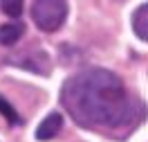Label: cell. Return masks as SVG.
Returning <instances> with one entry per match:
<instances>
[{
  "instance_id": "obj_1",
  "label": "cell",
  "mask_w": 148,
  "mask_h": 142,
  "mask_svg": "<svg viewBox=\"0 0 148 142\" xmlns=\"http://www.w3.org/2000/svg\"><path fill=\"white\" fill-rule=\"evenodd\" d=\"M61 102L74 122L90 131L130 129L144 115L141 104L128 95L121 79L103 68H88L70 77Z\"/></svg>"
},
{
  "instance_id": "obj_2",
  "label": "cell",
  "mask_w": 148,
  "mask_h": 142,
  "mask_svg": "<svg viewBox=\"0 0 148 142\" xmlns=\"http://www.w3.org/2000/svg\"><path fill=\"white\" fill-rule=\"evenodd\" d=\"M67 2L65 0H34L32 2V18L38 29L56 32L65 23Z\"/></svg>"
},
{
  "instance_id": "obj_3",
  "label": "cell",
  "mask_w": 148,
  "mask_h": 142,
  "mask_svg": "<svg viewBox=\"0 0 148 142\" xmlns=\"http://www.w3.org/2000/svg\"><path fill=\"white\" fill-rule=\"evenodd\" d=\"M61 126H63V117H61V113H49L43 122L38 124L36 138H38V140H52V138L58 135Z\"/></svg>"
},
{
  "instance_id": "obj_4",
  "label": "cell",
  "mask_w": 148,
  "mask_h": 142,
  "mask_svg": "<svg viewBox=\"0 0 148 142\" xmlns=\"http://www.w3.org/2000/svg\"><path fill=\"white\" fill-rule=\"evenodd\" d=\"M132 29L141 41L148 43V2L141 5L135 14H132Z\"/></svg>"
},
{
  "instance_id": "obj_5",
  "label": "cell",
  "mask_w": 148,
  "mask_h": 142,
  "mask_svg": "<svg viewBox=\"0 0 148 142\" xmlns=\"http://www.w3.org/2000/svg\"><path fill=\"white\" fill-rule=\"evenodd\" d=\"M25 34V27L20 23H7L0 27V45H14Z\"/></svg>"
},
{
  "instance_id": "obj_6",
  "label": "cell",
  "mask_w": 148,
  "mask_h": 142,
  "mask_svg": "<svg viewBox=\"0 0 148 142\" xmlns=\"http://www.w3.org/2000/svg\"><path fill=\"white\" fill-rule=\"evenodd\" d=\"M23 5H25V0H0L2 11L7 16H11V18H18L20 14H23Z\"/></svg>"
},
{
  "instance_id": "obj_7",
  "label": "cell",
  "mask_w": 148,
  "mask_h": 142,
  "mask_svg": "<svg viewBox=\"0 0 148 142\" xmlns=\"http://www.w3.org/2000/svg\"><path fill=\"white\" fill-rule=\"evenodd\" d=\"M0 113L5 115V117H7V120H9L11 124H20V117H18V113L14 111V106H11L9 102L5 99V97H0Z\"/></svg>"
}]
</instances>
